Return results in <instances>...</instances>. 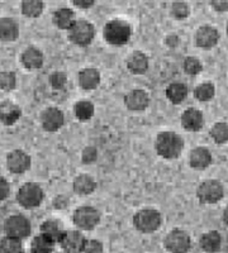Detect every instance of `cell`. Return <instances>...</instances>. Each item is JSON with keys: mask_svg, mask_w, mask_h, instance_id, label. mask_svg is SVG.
<instances>
[{"mask_svg": "<svg viewBox=\"0 0 228 253\" xmlns=\"http://www.w3.org/2000/svg\"><path fill=\"white\" fill-rule=\"evenodd\" d=\"M199 247L204 253H218L222 247V237L217 230L203 233L199 239Z\"/></svg>", "mask_w": 228, "mask_h": 253, "instance_id": "cell-21", "label": "cell"}, {"mask_svg": "<svg viewBox=\"0 0 228 253\" xmlns=\"http://www.w3.org/2000/svg\"><path fill=\"white\" fill-rule=\"evenodd\" d=\"M96 189L95 178L89 173H80L72 181V190L78 195H89Z\"/></svg>", "mask_w": 228, "mask_h": 253, "instance_id": "cell-22", "label": "cell"}, {"mask_svg": "<svg viewBox=\"0 0 228 253\" xmlns=\"http://www.w3.org/2000/svg\"><path fill=\"white\" fill-rule=\"evenodd\" d=\"M87 241L88 239L81 233V230H65L64 237L61 238L58 245L65 253H83Z\"/></svg>", "mask_w": 228, "mask_h": 253, "instance_id": "cell-12", "label": "cell"}, {"mask_svg": "<svg viewBox=\"0 0 228 253\" xmlns=\"http://www.w3.org/2000/svg\"><path fill=\"white\" fill-rule=\"evenodd\" d=\"M165 95L171 104L178 105V104H182L188 96V86L184 83H179V81L171 83L165 90Z\"/></svg>", "mask_w": 228, "mask_h": 253, "instance_id": "cell-26", "label": "cell"}, {"mask_svg": "<svg viewBox=\"0 0 228 253\" xmlns=\"http://www.w3.org/2000/svg\"><path fill=\"white\" fill-rule=\"evenodd\" d=\"M22 117V110L19 105L10 100L1 101L0 105V121L1 124L6 126H10L17 123Z\"/></svg>", "mask_w": 228, "mask_h": 253, "instance_id": "cell-19", "label": "cell"}, {"mask_svg": "<svg viewBox=\"0 0 228 253\" xmlns=\"http://www.w3.org/2000/svg\"><path fill=\"white\" fill-rule=\"evenodd\" d=\"M49 84H51V86L56 90L64 89L67 84L66 74L60 71L53 72V74H51V76H49Z\"/></svg>", "mask_w": 228, "mask_h": 253, "instance_id": "cell-36", "label": "cell"}, {"mask_svg": "<svg viewBox=\"0 0 228 253\" xmlns=\"http://www.w3.org/2000/svg\"><path fill=\"white\" fill-rule=\"evenodd\" d=\"M20 62L27 70H38L44 66L45 56L44 52L35 46H29L22 52Z\"/></svg>", "mask_w": 228, "mask_h": 253, "instance_id": "cell-17", "label": "cell"}, {"mask_svg": "<svg viewBox=\"0 0 228 253\" xmlns=\"http://www.w3.org/2000/svg\"><path fill=\"white\" fill-rule=\"evenodd\" d=\"M70 42L79 47H87L95 38V27L87 19H78L67 31Z\"/></svg>", "mask_w": 228, "mask_h": 253, "instance_id": "cell-6", "label": "cell"}, {"mask_svg": "<svg viewBox=\"0 0 228 253\" xmlns=\"http://www.w3.org/2000/svg\"><path fill=\"white\" fill-rule=\"evenodd\" d=\"M45 9V3L41 0H24L22 1L20 10L27 18H38Z\"/></svg>", "mask_w": 228, "mask_h": 253, "instance_id": "cell-30", "label": "cell"}, {"mask_svg": "<svg viewBox=\"0 0 228 253\" xmlns=\"http://www.w3.org/2000/svg\"><path fill=\"white\" fill-rule=\"evenodd\" d=\"M19 37V26L14 19L8 17L1 18L0 20V40L4 43L13 42Z\"/></svg>", "mask_w": 228, "mask_h": 253, "instance_id": "cell-24", "label": "cell"}, {"mask_svg": "<svg viewBox=\"0 0 228 253\" xmlns=\"http://www.w3.org/2000/svg\"><path fill=\"white\" fill-rule=\"evenodd\" d=\"M40 233L52 239L55 243H60L61 238L64 237L65 229L56 219H47L40 225Z\"/></svg>", "mask_w": 228, "mask_h": 253, "instance_id": "cell-25", "label": "cell"}, {"mask_svg": "<svg viewBox=\"0 0 228 253\" xmlns=\"http://www.w3.org/2000/svg\"><path fill=\"white\" fill-rule=\"evenodd\" d=\"M124 105L131 112H142L150 105V95L143 89H133L124 96Z\"/></svg>", "mask_w": 228, "mask_h": 253, "instance_id": "cell-14", "label": "cell"}, {"mask_svg": "<svg viewBox=\"0 0 228 253\" xmlns=\"http://www.w3.org/2000/svg\"><path fill=\"white\" fill-rule=\"evenodd\" d=\"M71 220L81 232L92 230L100 223V211L91 205H83L72 213Z\"/></svg>", "mask_w": 228, "mask_h": 253, "instance_id": "cell-7", "label": "cell"}, {"mask_svg": "<svg viewBox=\"0 0 228 253\" xmlns=\"http://www.w3.org/2000/svg\"><path fill=\"white\" fill-rule=\"evenodd\" d=\"M45 191L37 182H26L18 189L17 202L24 209H36L42 204Z\"/></svg>", "mask_w": 228, "mask_h": 253, "instance_id": "cell-4", "label": "cell"}, {"mask_svg": "<svg viewBox=\"0 0 228 253\" xmlns=\"http://www.w3.org/2000/svg\"><path fill=\"white\" fill-rule=\"evenodd\" d=\"M162 215L157 209L143 208L133 215V227L143 234H150L160 229Z\"/></svg>", "mask_w": 228, "mask_h": 253, "instance_id": "cell-3", "label": "cell"}, {"mask_svg": "<svg viewBox=\"0 0 228 253\" xmlns=\"http://www.w3.org/2000/svg\"><path fill=\"white\" fill-rule=\"evenodd\" d=\"M211 5L218 13L228 12V0H212Z\"/></svg>", "mask_w": 228, "mask_h": 253, "instance_id": "cell-39", "label": "cell"}, {"mask_svg": "<svg viewBox=\"0 0 228 253\" xmlns=\"http://www.w3.org/2000/svg\"><path fill=\"white\" fill-rule=\"evenodd\" d=\"M3 230L6 237H13L23 241L32 233V225L28 218L23 214H13L4 220Z\"/></svg>", "mask_w": 228, "mask_h": 253, "instance_id": "cell-5", "label": "cell"}, {"mask_svg": "<svg viewBox=\"0 0 228 253\" xmlns=\"http://www.w3.org/2000/svg\"><path fill=\"white\" fill-rule=\"evenodd\" d=\"M76 8L80 9H89L95 4V0H72L71 1Z\"/></svg>", "mask_w": 228, "mask_h": 253, "instance_id": "cell-40", "label": "cell"}, {"mask_svg": "<svg viewBox=\"0 0 228 253\" xmlns=\"http://www.w3.org/2000/svg\"><path fill=\"white\" fill-rule=\"evenodd\" d=\"M182 69H184V72L189 76H196L199 75L203 70V65L200 62L199 58L193 57V56H189L184 60L182 62Z\"/></svg>", "mask_w": 228, "mask_h": 253, "instance_id": "cell-33", "label": "cell"}, {"mask_svg": "<svg viewBox=\"0 0 228 253\" xmlns=\"http://www.w3.org/2000/svg\"><path fill=\"white\" fill-rule=\"evenodd\" d=\"M83 253H104V246L98 239H88Z\"/></svg>", "mask_w": 228, "mask_h": 253, "instance_id": "cell-37", "label": "cell"}, {"mask_svg": "<svg viewBox=\"0 0 228 253\" xmlns=\"http://www.w3.org/2000/svg\"><path fill=\"white\" fill-rule=\"evenodd\" d=\"M212 141L217 144L228 143V123L225 122H218L212 126L209 130Z\"/></svg>", "mask_w": 228, "mask_h": 253, "instance_id": "cell-31", "label": "cell"}, {"mask_svg": "<svg viewBox=\"0 0 228 253\" xmlns=\"http://www.w3.org/2000/svg\"><path fill=\"white\" fill-rule=\"evenodd\" d=\"M75 12L70 8H58L52 15V22L58 29L69 31L76 22Z\"/></svg>", "mask_w": 228, "mask_h": 253, "instance_id": "cell-23", "label": "cell"}, {"mask_svg": "<svg viewBox=\"0 0 228 253\" xmlns=\"http://www.w3.org/2000/svg\"><path fill=\"white\" fill-rule=\"evenodd\" d=\"M214 95H216V86L211 81L199 84L194 89V98L200 103H208L214 98Z\"/></svg>", "mask_w": 228, "mask_h": 253, "instance_id": "cell-29", "label": "cell"}, {"mask_svg": "<svg viewBox=\"0 0 228 253\" xmlns=\"http://www.w3.org/2000/svg\"><path fill=\"white\" fill-rule=\"evenodd\" d=\"M132 36L130 23L123 19H112L107 22L103 29V37L110 46L121 47L127 44Z\"/></svg>", "mask_w": 228, "mask_h": 253, "instance_id": "cell-2", "label": "cell"}, {"mask_svg": "<svg viewBox=\"0 0 228 253\" xmlns=\"http://www.w3.org/2000/svg\"><path fill=\"white\" fill-rule=\"evenodd\" d=\"M184 150V139L182 135L171 130L160 132L155 139V151L165 160H176Z\"/></svg>", "mask_w": 228, "mask_h": 253, "instance_id": "cell-1", "label": "cell"}, {"mask_svg": "<svg viewBox=\"0 0 228 253\" xmlns=\"http://www.w3.org/2000/svg\"><path fill=\"white\" fill-rule=\"evenodd\" d=\"M213 162V156L207 147H195L189 153V165L193 170L203 171Z\"/></svg>", "mask_w": 228, "mask_h": 253, "instance_id": "cell-15", "label": "cell"}, {"mask_svg": "<svg viewBox=\"0 0 228 253\" xmlns=\"http://www.w3.org/2000/svg\"><path fill=\"white\" fill-rule=\"evenodd\" d=\"M222 219H223V223H225L226 225H228V205L225 208V210H223Z\"/></svg>", "mask_w": 228, "mask_h": 253, "instance_id": "cell-41", "label": "cell"}, {"mask_svg": "<svg viewBox=\"0 0 228 253\" xmlns=\"http://www.w3.org/2000/svg\"><path fill=\"white\" fill-rule=\"evenodd\" d=\"M0 253H24L23 241L4 236L0 242Z\"/></svg>", "mask_w": 228, "mask_h": 253, "instance_id": "cell-32", "label": "cell"}, {"mask_svg": "<svg viewBox=\"0 0 228 253\" xmlns=\"http://www.w3.org/2000/svg\"><path fill=\"white\" fill-rule=\"evenodd\" d=\"M55 242L44 234H38L31 242V253H52Z\"/></svg>", "mask_w": 228, "mask_h": 253, "instance_id": "cell-28", "label": "cell"}, {"mask_svg": "<svg viewBox=\"0 0 228 253\" xmlns=\"http://www.w3.org/2000/svg\"><path fill=\"white\" fill-rule=\"evenodd\" d=\"M17 86V76L12 71H3L0 75V87L3 91H12Z\"/></svg>", "mask_w": 228, "mask_h": 253, "instance_id": "cell-34", "label": "cell"}, {"mask_svg": "<svg viewBox=\"0 0 228 253\" xmlns=\"http://www.w3.org/2000/svg\"><path fill=\"white\" fill-rule=\"evenodd\" d=\"M227 35H228V23H227Z\"/></svg>", "mask_w": 228, "mask_h": 253, "instance_id": "cell-42", "label": "cell"}, {"mask_svg": "<svg viewBox=\"0 0 228 253\" xmlns=\"http://www.w3.org/2000/svg\"><path fill=\"white\" fill-rule=\"evenodd\" d=\"M126 66L132 75H143L150 66L147 55L142 51H135L128 56L126 61Z\"/></svg>", "mask_w": 228, "mask_h": 253, "instance_id": "cell-18", "label": "cell"}, {"mask_svg": "<svg viewBox=\"0 0 228 253\" xmlns=\"http://www.w3.org/2000/svg\"><path fill=\"white\" fill-rule=\"evenodd\" d=\"M74 115L79 122H88L94 117L95 107L89 100H80L74 105Z\"/></svg>", "mask_w": 228, "mask_h": 253, "instance_id": "cell-27", "label": "cell"}, {"mask_svg": "<svg viewBox=\"0 0 228 253\" xmlns=\"http://www.w3.org/2000/svg\"><path fill=\"white\" fill-rule=\"evenodd\" d=\"M6 169L13 175H22L31 169L32 158L26 151L13 150L6 155Z\"/></svg>", "mask_w": 228, "mask_h": 253, "instance_id": "cell-10", "label": "cell"}, {"mask_svg": "<svg viewBox=\"0 0 228 253\" xmlns=\"http://www.w3.org/2000/svg\"><path fill=\"white\" fill-rule=\"evenodd\" d=\"M194 41H195V44L199 48L211 49L218 43V41H220V32H218L217 28H214L213 26L205 24V26H202L196 29Z\"/></svg>", "mask_w": 228, "mask_h": 253, "instance_id": "cell-13", "label": "cell"}, {"mask_svg": "<svg viewBox=\"0 0 228 253\" xmlns=\"http://www.w3.org/2000/svg\"><path fill=\"white\" fill-rule=\"evenodd\" d=\"M170 13L175 19L182 20L189 17V14H190V8H189L188 3H185V1H175L171 5Z\"/></svg>", "mask_w": 228, "mask_h": 253, "instance_id": "cell-35", "label": "cell"}, {"mask_svg": "<svg viewBox=\"0 0 228 253\" xmlns=\"http://www.w3.org/2000/svg\"><path fill=\"white\" fill-rule=\"evenodd\" d=\"M225 196V187L218 180H204L196 189V198L203 205L220 203Z\"/></svg>", "mask_w": 228, "mask_h": 253, "instance_id": "cell-8", "label": "cell"}, {"mask_svg": "<svg viewBox=\"0 0 228 253\" xmlns=\"http://www.w3.org/2000/svg\"><path fill=\"white\" fill-rule=\"evenodd\" d=\"M182 126L188 132H199L204 126V115L196 108H188L182 114Z\"/></svg>", "mask_w": 228, "mask_h": 253, "instance_id": "cell-16", "label": "cell"}, {"mask_svg": "<svg viewBox=\"0 0 228 253\" xmlns=\"http://www.w3.org/2000/svg\"><path fill=\"white\" fill-rule=\"evenodd\" d=\"M10 194V185H9L8 180L5 177H0V200H6Z\"/></svg>", "mask_w": 228, "mask_h": 253, "instance_id": "cell-38", "label": "cell"}, {"mask_svg": "<svg viewBox=\"0 0 228 253\" xmlns=\"http://www.w3.org/2000/svg\"><path fill=\"white\" fill-rule=\"evenodd\" d=\"M164 247L169 253H188L191 248V238L188 232L175 228L165 237Z\"/></svg>", "mask_w": 228, "mask_h": 253, "instance_id": "cell-9", "label": "cell"}, {"mask_svg": "<svg viewBox=\"0 0 228 253\" xmlns=\"http://www.w3.org/2000/svg\"><path fill=\"white\" fill-rule=\"evenodd\" d=\"M41 126L46 132L53 133L60 130L65 124V114L56 107H48L42 110L40 117Z\"/></svg>", "mask_w": 228, "mask_h": 253, "instance_id": "cell-11", "label": "cell"}, {"mask_svg": "<svg viewBox=\"0 0 228 253\" xmlns=\"http://www.w3.org/2000/svg\"><path fill=\"white\" fill-rule=\"evenodd\" d=\"M78 80L81 89L90 91V90H94L99 86L101 81L100 72L94 67H85V69L79 71Z\"/></svg>", "mask_w": 228, "mask_h": 253, "instance_id": "cell-20", "label": "cell"}]
</instances>
